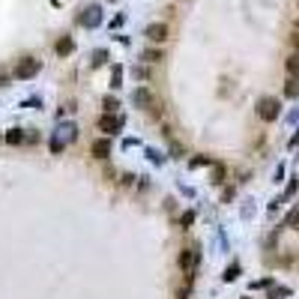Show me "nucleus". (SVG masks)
<instances>
[{
	"label": "nucleus",
	"mask_w": 299,
	"mask_h": 299,
	"mask_svg": "<svg viewBox=\"0 0 299 299\" xmlns=\"http://www.w3.org/2000/svg\"><path fill=\"white\" fill-rule=\"evenodd\" d=\"M279 114H282V102H279L276 96H264V99H258V117H261L264 123L279 120Z\"/></svg>",
	"instance_id": "obj_1"
},
{
	"label": "nucleus",
	"mask_w": 299,
	"mask_h": 299,
	"mask_svg": "<svg viewBox=\"0 0 299 299\" xmlns=\"http://www.w3.org/2000/svg\"><path fill=\"white\" fill-rule=\"evenodd\" d=\"M123 117H117V114H105V117H99V129L102 132H108V135H114V132H120L123 129Z\"/></svg>",
	"instance_id": "obj_2"
},
{
	"label": "nucleus",
	"mask_w": 299,
	"mask_h": 299,
	"mask_svg": "<svg viewBox=\"0 0 299 299\" xmlns=\"http://www.w3.org/2000/svg\"><path fill=\"white\" fill-rule=\"evenodd\" d=\"M135 105H138V108H144V111L150 108L153 114H159V108H156V99H153V93H150V90H135Z\"/></svg>",
	"instance_id": "obj_3"
},
{
	"label": "nucleus",
	"mask_w": 299,
	"mask_h": 299,
	"mask_svg": "<svg viewBox=\"0 0 299 299\" xmlns=\"http://www.w3.org/2000/svg\"><path fill=\"white\" fill-rule=\"evenodd\" d=\"M36 72H39V63H36V60H30V57H27V60H21V63H18V69H15V75H18V78H33Z\"/></svg>",
	"instance_id": "obj_4"
},
{
	"label": "nucleus",
	"mask_w": 299,
	"mask_h": 299,
	"mask_svg": "<svg viewBox=\"0 0 299 299\" xmlns=\"http://www.w3.org/2000/svg\"><path fill=\"white\" fill-rule=\"evenodd\" d=\"M147 39L150 42H165L168 39V24H150L147 27Z\"/></svg>",
	"instance_id": "obj_5"
},
{
	"label": "nucleus",
	"mask_w": 299,
	"mask_h": 299,
	"mask_svg": "<svg viewBox=\"0 0 299 299\" xmlns=\"http://www.w3.org/2000/svg\"><path fill=\"white\" fill-rule=\"evenodd\" d=\"M195 264H198V252H195V249H186V252L180 255V270L192 273V270H195Z\"/></svg>",
	"instance_id": "obj_6"
},
{
	"label": "nucleus",
	"mask_w": 299,
	"mask_h": 299,
	"mask_svg": "<svg viewBox=\"0 0 299 299\" xmlns=\"http://www.w3.org/2000/svg\"><path fill=\"white\" fill-rule=\"evenodd\" d=\"M285 96H288V99H299V75H291V78H288Z\"/></svg>",
	"instance_id": "obj_7"
},
{
	"label": "nucleus",
	"mask_w": 299,
	"mask_h": 299,
	"mask_svg": "<svg viewBox=\"0 0 299 299\" xmlns=\"http://www.w3.org/2000/svg\"><path fill=\"white\" fill-rule=\"evenodd\" d=\"M96 21H102V15H99V9H96V6H90V9H87V15H81V24H84V27H93Z\"/></svg>",
	"instance_id": "obj_8"
},
{
	"label": "nucleus",
	"mask_w": 299,
	"mask_h": 299,
	"mask_svg": "<svg viewBox=\"0 0 299 299\" xmlns=\"http://www.w3.org/2000/svg\"><path fill=\"white\" fill-rule=\"evenodd\" d=\"M72 48H75V42H72V36H63V39L57 42V54H60V57H66V54H72Z\"/></svg>",
	"instance_id": "obj_9"
},
{
	"label": "nucleus",
	"mask_w": 299,
	"mask_h": 299,
	"mask_svg": "<svg viewBox=\"0 0 299 299\" xmlns=\"http://www.w3.org/2000/svg\"><path fill=\"white\" fill-rule=\"evenodd\" d=\"M108 153H111V144H108V141H96V144H93V156H96V159H108Z\"/></svg>",
	"instance_id": "obj_10"
},
{
	"label": "nucleus",
	"mask_w": 299,
	"mask_h": 299,
	"mask_svg": "<svg viewBox=\"0 0 299 299\" xmlns=\"http://www.w3.org/2000/svg\"><path fill=\"white\" fill-rule=\"evenodd\" d=\"M285 66H288V75H299V51L288 57V63H285Z\"/></svg>",
	"instance_id": "obj_11"
},
{
	"label": "nucleus",
	"mask_w": 299,
	"mask_h": 299,
	"mask_svg": "<svg viewBox=\"0 0 299 299\" xmlns=\"http://www.w3.org/2000/svg\"><path fill=\"white\" fill-rule=\"evenodd\" d=\"M237 276H240V264H231V267L225 270V282H234Z\"/></svg>",
	"instance_id": "obj_12"
},
{
	"label": "nucleus",
	"mask_w": 299,
	"mask_h": 299,
	"mask_svg": "<svg viewBox=\"0 0 299 299\" xmlns=\"http://www.w3.org/2000/svg\"><path fill=\"white\" fill-rule=\"evenodd\" d=\"M6 141H9V144H21V141H24V135H21V129H12V132L6 135Z\"/></svg>",
	"instance_id": "obj_13"
},
{
	"label": "nucleus",
	"mask_w": 299,
	"mask_h": 299,
	"mask_svg": "<svg viewBox=\"0 0 299 299\" xmlns=\"http://www.w3.org/2000/svg\"><path fill=\"white\" fill-rule=\"evenodd\" d=\"M288 228H294V231H299V210H294V213L288 216Z\"/></svg>",
	"instance_id": "obj_14"
},
{
	"label": "nucleus",
	"mask_w": 299,
	"mask_h": 299,
	"mask_svg": "<svg viewBox=\"0 0 299 299\" xmlns=\"http://www.w3.org/2000/svg\"><path fill=\"white\" fill-rule=\"evenodd\" d=\"M144 60H150V63H159V60H162V51H156V48H153V51H147V54H144Z\"/></svg>",
	"instance_id": "obj_15"
},
{
	"label": "nucleus",
	"mask_w": 299,
	"mask_h": 299,
	"mask_svg": "<svg viewBox=\"0 0 299 299\" xmlns=\"http://www.w3.org/2000/svg\"><path fill=\"white\" fill-rule=\"evenodd\" d=\"M105 60H108V54H105V51H96V57H93V66H102Z\"/></svg>",
	"instance_id": "obj_16"
},
{
	"label": "nucleus",
	"mask_w": 299,
	"mask_h": 299,
	"mask_svg": "<svg viewBox=\"0 0 299 299\" xmlns=\"http://www.w3.org/2000/svg\"><path fill=\"white\" fill-rule=\"evenodd\" d=\"M120 81H123V72L114 69V75H111V87H120Z\"/></svg>",
	"instance_id": "obj_17"
},
{
	"label": "nucleus",
	"mask_w": 299,
	"mask_h": 299,
	"mask_svg": "<svg viewBox=\"0 0 299 299\" xmlns=\"http://www.w3.org/2000/svg\"><path fill=\"white\" fill-rule=\"evenodd\" d=\"M189 165H192V168H201V165H210V159H207V156H198V159H192Z\"/></svg>",
	"instance_id": "obj_18"
},
{
	"label": "nucleus",
	"mask_w": 299,
	"mask_h": 299,
	"mask_svg": "<svg viewBox=\"0 0 299 299\" xmlns=\"http://www.w3.org/2000/svg\"><path fill=\"white\" fill-rule=\"evenodd\" d=\"M299 189V183H297V177H294V180H291V186H288V189H285V198H291V195H294V192H297Z\"/></svg>",
	"instance_id": "obj_19"
},
{
	"label": "nucleus",
	"mask_w": 299,
	"mask_h": 299,
	"mask_svg": "<svg viewBox=\"0 0 299 299\" xmlns=\"http://www.w3.org/2000/svg\"><path fill=\"white\" fill-rule=\"evenodd\" d=\"M291 291L288 288H273V294H270V299H276V297H288Z\"/></svg>",
	"instance_id": "obj_20"
},
{
	"label": "nucleus",
	"mask_w": 299,
	"mask_h": 299,
	"mask_svg": "<svg viewBox=\"0 0 299 299\" xmlns=\"http://www.w3.org/2000/svg\"><path fill=\"white\" fill-rule=\"evenodd\" d=\"M222 177H225V168H222V165H219V168H216V171H213V183H222Z\"/></svg>",
	"instance_id": "obj_21"
},
{
	"label": "nucleus",
	"mask_w": 299,
	"mask_h": 299,
	"mask_svg": "<svg viewBox=\"0 0 299 299\" xmlns=\"http://www.w3.org/2000/svg\"><path fill=\"white\" fill-rule=\"evenodd\" d=\"M192 222H195V213H186V216H183V228H189Z\"/></svg>",
	"instance_id": "obj_22"
},
{
	"label": "nucleus",
	"mask_w": 299,
	"mask_h": 299,
	"mask_svg": "<svg viewBox=\"0 0 299 299\" xmlns=\"http://www.w3.org/2000/svg\"><path fill=\"white\" fill-rule=\"evenodd\" d=\"M291 42H294V48L299 51V30H294V36H291Z\"/></svg>",
	"instance_id": "obj_23"
},
{
	"label": "nucleus",
	"mask_w": 299,
	"mask_h": 299,
	"mask_svg": "<svg viewBox=\"0 0 299 299\" xmlns=\"http://www.w3.org/2000/svg\"><path fill=\"white\" fill-rule=\"evenodd\" d=\"M291 147H299V132L294 135V138H291Z\"/></svg>",
	"instance_id": "obj_24"
},
{
	"label": "nucleus",
	"mask_w": 299,
	"mask_h": 299,
	"mask_svg": "<svg viewBox=\"0 0 299 299\" xmlns=\"http://www.w3.org/2000/svg\"><path fill=\"white\" fill-rule=\"evenodd\" d=\"M294 30H299V18H297V21H294Z\"/></svg>",
	"instance_id": "obj_25"
}]
</instances>
